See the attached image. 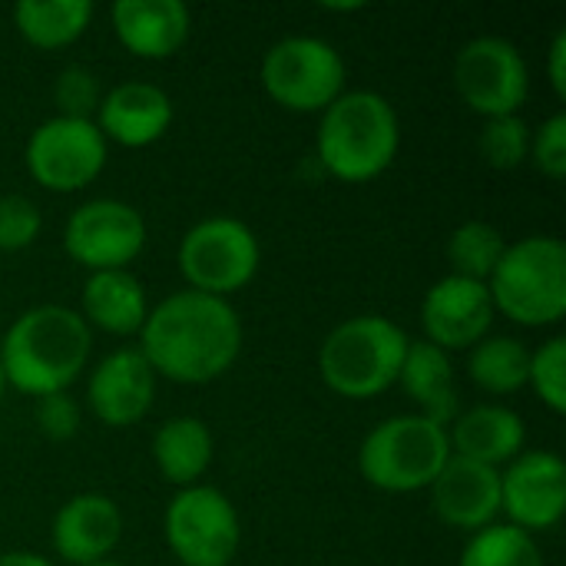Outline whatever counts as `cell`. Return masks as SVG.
Instances as JSON below:
<instances>
[{
	"label": "cell",
	"instance_id": "cell-35",
	"mask_svg": "<svg viewBox=\"0 0 566 566\" xmlns=\"http://www.w3.org/2000/svg\"><path fill=\"white\" fill-rule=\"evenodd\" d=\"M0 566H53L46 557L40 554H30V551H10L0 557Z\"/></svg>",
	"mask_w": 566,
	"mask_h": 566
},
{
	"label": "cell",
	"instance_id": "cell-22",
	"mask_svg": "<svg viewBox=\"0 0 566 566\" xmlns=\"http://www.w3.org/2000/svg\"><path fill=\"white\" fill-rule=\"evenodd\" d=\"M398 385L418 405L415 415H421V418H428V421H434L441 428H448L461 415L451 355L441 352L438 345L424 342V338H418V342L408 345V355H405Z\"/></svg>",
	"mask_w": 566,
	"mask_h": 566
},
{
	"label": "cell",
	"instance_id": "cell-7",
	"mask_svg": "<svg viewBox=\"0 0 566 566\" xmlns=\"http://www.w3.org/2000/svg\"><path fill=\"white\" fill-rule=\"evenodd\" d=\"M262 90L289 113H325L345 93V60L322 36H285L272 43L259 66Z\"/></svg>",
	"mask_w": 566,
	"mask_h": 566
},
{
	"label": "cell",
	"instance_id": "cell-3",
	"mask_svg": "<svg viewBox=\"0 0 566 566\" xmlns=\"http://www.w3.org/2000/svg\"><path fill=\"white\" fill-rule=\"evenodd\" d=\"M401 149V123L395 106L375 90H345L318 113L315 159L348 186H361L391 169Z\"/></svg>",
	"mask_w": 566,
	"mask_h": 566
},
{
	"label": "cell",
	"instance_id": "cell-29",
	"mask_svg": "<svg viewBox=\"0 0 566 566\" xmlns=\"http://www.w3.org/2000/svg\"><path fill=\"white\" fill-rule=\"evenodd\" d=\"M527 385L541 398L544 408L554 415L566 411V338L554 335L547 338L537 352H531V368H527Z\"/></svg>",
	"mask_w": 566,
	"mask_h": 566
},
{
	"label": "cell",
	"instance_id": "cell-6",
	"mask_svg": "<svg viewBox=\"0 0 566 566\" xmlns=\"http://www.w3.org/2000/svg\"><path fill=\"white\" fill-rule=\"evenodd\" d=\"M451 461L448 428L421 415H395L375 424L358 448L361 478L385 494L428 491Z\"/></svg>",
	"mask_w": 566,
	"mask_h": 566
},
{
	"label": "cell",
	"instance_id": "cell-9",
	"mask_svg": "<svg viewBox=\"0 0 566 566\" xmlns=\"http://www.w3.org/2000/svg\"><path fill=\"white\" fill-rule=\"evenodd\" d=\"M163 534L182 566H229L242 544L239 511L212 484L182 488L166 507Z\"/></svg>",
	"mask_w": 566,
	"mask_h": 566
},
{
	"label": "cell",
	"instance_id": "cell-10",
	"mask_svg": "<svg viewBox=\"0 0 566 566\" xmlns=\"http://www.w3.org/2000/svg\"><path fill=\"white\" fill-rule=\"evenodd\" d=\"M109 156V143L103 139L93 119L53 116L40 123L27 146L23 163L36 186L50 192H80L103 172Z\"/></svg>",
	"mask_w": 566,
	"mask_h": 566
},
{
	"label": "cell",
	"instance_id": "cell-20",
	"mask_svg": "<svg viewBox=\"0 0 566 566\" xmlns=\"http://www.w3.org/2000/svg\"><path fill=\"white\" fill-rule=\"evenodd\" d=\"M448 441L451 454L501 471L524 451L527 428L524 418L507 405H478L448 424Z\"/></svg>",
	"mask_w": 566,
	"mask_h": 566
},
{
	"label": "cell",
	"instance_id": "cell-32",
	"mask_svg": "<svg viewBox=\"0 0 566 566\" xmlns=\"http://www.w3.org/2000/svg\"><path fill=\"white\" fill-rule=\"evenodd\" d=\"M531 163L554 182L566 176V113H554L541 123L537 133H531Z\"/></svg>",
	"mask_w": 566,
	"mask_h": 566
},
{
	"label": "cell",
	"instance_id": "cell-16",
	"mask_svg": "<svg viewBox=\"0 0 566 566\" xmlns=\"http://www.w3.org/2000/svg\"><path fill=\"white\" fill-rule=\"evenodd\" d=\"M172 96L146 80H126L103 93V103L96 109V126L106 143H116L123 149H146L159 143L172 126Z\"/></svg>",
	"mask_w": 566,
	"mask_h": 566
},
{
	"label": "cell",
	"instance_id": "cell-1",
	"mask_svg": "<svg viewBox=\"0 0 566 566\" xmlns=\"http://www.w3.org/2000/svg\"><path fill=\"white\" fill-rule=\"evenodd\" d=\"M242 338V318L229 298L182 289L149 308L139 328V352L156 378L209 385L239 361Z\"/></svg>",
	"mask_w": 566,
	"mask_h": 566
},
{
	"label": "cell",
	"instance_id": "cell-27",
	"mask_svg": "<svg viewBox=\"0 0 566 566\" xmlns=\"http://www.w3.org/2000/svg\"><path fill=\"white\" fill-rule=\"evenodd\" d=\"M458 566H547L537 541L511 524H491L464 544Z\"/></svg>",
	"mask_w": 566,
	"mask_h": 566
},
{
	"label": "cell",
	"instance_id": "cell-34",
	"mask_svg": "<svg viewBox=\"0 0 566 566\" xmlns=\"http://www.w3.org/2000/svg\"><path fill=\"white\" fill-rule=\"evenodd\" d=\"M547 76H551L554 93L560 99H566V30H557L554 40H551V50H547Z\"/></svg>",
	"mask_w": 566,
	"mask_h": 566
},
{
	"label": "cell",
	"instance_id": "cell-31",
	"mask_svg": "<svg viewBox=\"0 0 566 566\" xmlns=\"http://www.w3.org/2000/svg\"><path fill=\"white\" fill-rule=\"evenodd\" d=\"M40 209L27 196H0V252H23L40 235Z\"/></svg>",
	"mask_w": 566,
	"mask_h": 566
},
{
	"label": "cell",
	"instance_id": "cell-5",
	"mask_svg": "<svg viewBox=\"0 0 566 566\" xmlns=\"http://www.w3.org/2000/svg\"><path fill=\"white\" fill-rule=\"evenodd\" d=\"M494 312L524 328H547L566 315V245L554 235L511 242L488 279Z\"/></svg>",
	"mask_w": 566,
	"mask_h": 566
},
{
	"label": "cell",
	"instance_id": "cell-2",
	"mask_svg": "<svg viewBox=\"0 0 566 566\" xmlns=\"http://www.w3.org/2000/svg\"><path fill=\"white\" fill-rule=\"evenodd\" d=\"M93 332L66 305H33L20 312L0 342L3 381L27 395H63L90 365Z\"/></svg>",
	"mask_w": 566,
	"mask_h": 566
},
{
	"label": "cell",
	"instance_id": "cell-26",
	"mask_svg": "<svg viewBox=\"0 0 566 566\" xmlns=\"http://www.w3.org/2000/svg\"><path fill=\"white\" fill-rule=\"evenodd\" d=\"M507 239L501 235L497 226L491 222H464L451 232L448 239V262H451V275H461V279H474V282H484L494 275L497 262L504 259L507 252Z\"/></svg>",
	"mask_w": 566,
	"mask_h": 566
},
{
	"label": "cell",
	"instance_id": "cell-25",
	"mask_svg": "<svg viewBox=\"0 0 566 566\" xmlns=\"http://www.w3.org/2000/svg\"><path fill=\"white\" fill-rule=\"evenodd\" d=\"M527 368H531V352L521 338L511 335H488L471 348L468 358V375L484 395H514L527 388Z\"/></svg>",
	"mask_w": 566,
	"mask_h": 566
},
{
	"label": "cell",
	"instance_id": "cell-17",
	"mask_svg": "<svg viewBox=\"0 0 566 566\" xmlns=\"http://www.w3.org/2000/svg\"><path fill=\"white\" fill-rule=\"evenodd\" d=\"M50 541L60 560L73 566H90L109 560L123 541V511L113 497L86 491L73 494L53 517Z\"/></svg>",
	"mask_w": 566,
	"mask_h": 566
},
{
	"label": "cell",
	"instance_id": "cell-24",
	"mask_svg": "<svg viewBox=\"0 0 566 566\" xmlns=\"http://www.w3.org/2000/svg\"><path fill=\"white\" fill-rule=\"evenodd\" d=\"M93 20L90 0H20L13 7L17 33L36 50H63L76 43Z\"/></svg>",
	"mask_w": 566,
	"mask_h": 566
},
{
	"label": "cell",
	"instance_id": "cell-11",
	"mask_svg": "<svg viewBox=\"0 0 566 566\" xmlns=\"http://www.w3.org/2000/svg\"><path fill=\"white\" fill-rule=\"evenodd\" d=\"M454 90L484 119L517 116L531 93V70L517 43L504 36H474L454 56Z\"/></svg>",
	"mask_w": 566,
	"mask_h": 566
},
{
	"label": "cell",
	"instance_id": "cell-37",
	"mask_svg": "<svg viewBox=\"0 0 566 566\" xmlns=\"http://www.w3.org/2000/svg\"><path fill=\"white\" fill-rule=\"evenodd\" d=\"M90 566H126V564H116V560H99V564H90Z\"/></svg>",
	"mask_w": 566,
	"mask_h": 566
},
{
	"label": "cell",
	"instance_id": "cell-36",
	"mask_svg": "<svg viewBox=\"0 0 566 566\" xmlns=\"http://www.w3.org/2000/svg\"><path fill=\"white\" fill-rule=\"evenodd\" d=\"M325 10H361V3H325Z\"/></svg>",
	"mask_w": 566,
	"mask_h": 566
},
{
	"label": "cell",
	"instance_id": "cell-4",
	"mask_svg": "<svg viewBox=\"0 0 566 566\" xmlns=\"http://www.w3.org/2000/svg\"><path fill=\"white\" fill-rule=\"evenodd\" d=\"M411 338L385 315H355L335 325L318 348L322 381L352 401H371L398 385Z\"/></svg>",
	"mask_w": 566,
	"mask_h": 566
},
{
	"label": "cell",
	"instance_id": "cell-19",
	"mask_svg": "<svg viewBox=\"0 0 566 566\" xmlns=\"http://www.w3.org/2000/svg\"><path fill=\"white\" fill-rule=\"evenodd\" d=\"M109 20L123 50L139 60L176 56L192 30V13L182 0H116Z\"/></svg>",
	"mask_w": 566,
	"mask_h": 566
},
{
	"label": "cell",
	"instance_id": "cell-14",
	"mask_svg": "<svg viewBox=\"0 0 566 566\" xmlns=\"http://www.w3.org/2000/svg\"><path fill=\"white\" fill-rule=\"evenodd\" d=\"M494 315L497 312L488 285L461 275H444L421 298L424 342L438 345L448 355L471 352L478 342H484L491 335Z\"/></svg>",
	"mask_w": 566,
	"mask_h": 566
},
{
	"label": "cell",
	"instance_id": "cell-38",
	"mask_svg": "<svg viewBox=\"0 0 566 566\" xmlns=\"http://www.w3.org/2000/svg\"><path fill=\"white\" fill-rule=\"evenodd\" d=\"M3 391H7V381H3V371H0V401H3Z\"/></svg>",
	"mask_w": 566,
	"mask_h": 566
},
{
	"label": "cell",
	"instance_id": "cell-23",
	"mask_svg": "<svg viewBox=\"0 0 566 566\" xmlns=\"http://www.w3.org/2000/svg\"><path fill=\"white\" fill-rule=\"evenodd\" d=\"M212 431L196 415H176L163 421L153 434V461L166 484L192 488L212 464Z\"/></svg>",
	"mask_w": 566,
	"mask_h": 566
},
{
	"label": "cell",
	"instance_id": "cell-28",
	"mask_svg": "<svg viewBox=\"0 0 566 566\" xmlns=\"http://www.w3.org/2000/svg\"><path fill=\"white\" fill-rule=\"evenodd\" d=\"M481 156L494 169H521L531 159V126L521 116L484 119L481 129Z\"/></svg>",
	"mask_w": 566,
	"mask_h": 566
},
{
	"label": "cell",
	"instance_id": "cell-12",
	"mask_svg": "<svg viewBox=\"0 0 566 566\" xmlns=\"http://www.w3.org/2000/svg\"><path fill=\"white\" fill-rule=\"evenodd\" d=\"M63 249L86 272H119L146 249L143 212L123 199H90L70 212Z\"/></svg>",
	"mask_w": 566,
	"mask_h": 566
},
{
	"label": "cell",
	"instance_id": "cell-18",
	"mask_svg": "<svg viewBox=\"0 0 566 566\" xmlns=\"http://www.w3.org/2000/svg\"><path fill=\"white\" fill-rule=\"evenodd\" d=\"M428 491H431L434 514L454 531L478 534V531L497 524L501 471H494L488 464L451 454V461L441 468V474L434 478V484Z\"/></svg>",
	"mask_w": 566,
	"mask_h": 566
},
{
	"label": "cell",
	"instance_id": "cell-13",
	"mask_svg": "<svg viewBox=\"0 0 566 566\" xmlns=\"http://www.w3.org/2000/svg\"><path fill=\"white\" fill-rule=\"evenodd\" d=\"M566 511V464L554 451H521L501 471V514L524 534L554 531Z\"/></svg>",
	"mask_w": 566,
	"mask_h": 566
},
{
	"label": "cell",
	"instance_id": "cell-30",
	"mask_svg": "<svg viewBox=\"0 0 566 566\" xmlns=\"http://www.w3.org/2000/svg\"><path fill=\"white\" fill-rule=\"evenodd\" d=\"M53 99L60 106V116L70 119H96V109L103 103L99 76L86 66H66L53 83Z\"/></svg>",
	"mask_w": 566,
	"mask_h": 566
},
{
	"label": "cell",
	"instance_id": "cell-8",
	"mask_svg": "<svg viewBox=\"0 0 566 566\" xmlns=\"http://www.w3.org/2000/svg\"><path fill=\"white\" fill-rule=\"evenodd\" d=\"M259 265L262 245L235 216H209L186 229L179 242V272L192 292L229 298L255 279Z\"/></svg>",
	"mask_w": 566,
	"mask_h": 566
},
{
	"label": "cell",
	"instance_id": "cell-15",
	"mask_svg": "<svg viewBox=\"0 0 566 566\" xmlns=\"http://www.w3.org/2000/svg\"><path fill=\"white\" fill-rule=\"evenodd\" d=\"M86 401L106 428H133L156 401V371L139 348H116L90 371Z\"/></svg>",
	"mask_w": 566,
	"mask_h": 566
},
{
	"label": "cell",
	"instance_id": "cell-21",
	"mask_svg": "<svg viewBox=\"0 0 566 566\" xmlns=\"http://www.w3.org/2000/svg\"><path fill=\"white\" fill-rule=\"evenodd\" d=\"M146 315H149L146 289L133 272L119 269V272L86 275L80 295V318L90 328L126 338V335H139Z\"/></svg>",
	"mask_w": 566,
	"mask_h": 566
},
{
	"label": "cell",
	"instance_id": "cell-33",
	"mask_svg": "<svg viewBox=\"0 0 566 566\" xmlns=\"http://www.w3.org/2000/svg\"><path fill=\"white\" fill-rule=\"evenodd\" d=\"M36 428L50 438V441H70L80 431V405L63 391V395H46L36 401Z\"/></svg>",
	"mask_w": 566,
	"mask_h": 566
}]
</instances>
